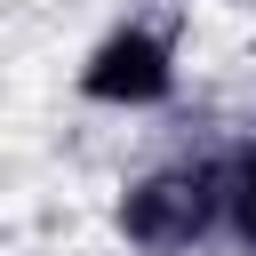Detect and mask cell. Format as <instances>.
<instances>
[{
    "mask_svg": "<svg viewBox=\"0 0 256 256\" xmlns=\"http://www.w3.org/2000/svg\"><path fill=\"white\" fill-rule=\"evenodd\" d=\"M224 232V160H168L120 192V240L144 256H192Z\"/></svg>",
    "mask_w": 256,
    "mask_h": 256,
    "instance_id": "cell-1",
    "label": "cell"
},
{
    "mask_svg": "<svg viewBox=\"0 0 256 256\" xmlns=\"http://www.w3.org/2000/svg\"><path fill=\"white\" fill-rule=\"evenodd\" d=\"M168 88H176V48L152 24L104 32L88 48V64H80V96L88 104H112V112H152V104H168Z\"/></svg>",
    "mask_w": 256,
    "mask_h": 256,
    "instance_id": "cell-2",
    "label": "cell"
},
{
    "mask_svg": "<svg viewBox=\"0 0 256 256\" xmlns=\"http://www.w3.org/2000/svg\"><path fill=\"white\" fill-rule=\"evenodd\" d=\"M224 232L256 256V144H240L224 160Z\"/></svg>",
    "mask_w": 256,
    "mask_h": 256,
    "instance_id": "cell-3",
    "label": "cell"
}]
</instances>
